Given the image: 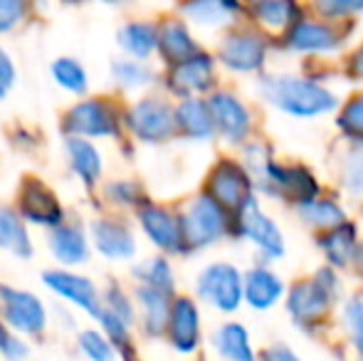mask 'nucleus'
<instances>
[{"instance_id":"f257e3e1","label":"nucleus","mask_w":363,"mask_h":361,"mask_svg":"<svg viewBox=\"0 0 363 361\" xmlns=\"http://www.w3.org/2000/svg\"><path fill=\"white\" fill-rule=\"evenodd\" d=\"M257 91L272 109L294 116V119H314L339 106L336 94L326 84L301 77V74H262L257 82Z\"/></svg>"},{"instance_id":"f03ea898","label":"nucleus","mask_w":363,"mask_h":361,"mask_svg":"<svg viewBox=\"0 0 363 361\" xmlns=\"http://www.w3.org/2000/svg\"><path fill=\"white\" fill-rule=\"evenodd\" d=\"M341 299V282L336 267H321L311 279H301L287 294V312L301 332H314L321 327L329 309Z\"/></svg>"},{"instance_id":"7ed1b4c3","label":"nucleus","mask_w":363,"mask_h":361,"mask_svg":"<svg viewBox=\"0 0 363 361\" xmlns=\"http://www.w3.org/2000/svg\"><path fill=\"white\" fill-rule=\"evenodd\" d=\"M183 228V252H198L216 245L233 228V213L218 203L208 191L198 193L186 211L181 213Z\"/></svg>"},{"instance_id":"20e7f679","label":"nucleus","mask_w":363,"mask_h":361,"mask_svg":"<svg viewBox=\"0 0 363 361\" xmlns=\"http://www.w3.org/2000/svg\"><path fill=\"white\" fill-rule=\"evenodd\" d=\"M230 235L252 243V245L264 255V260H279V257H284V252H287L284 233L279 231L277 223L259 208V203L255 196L250 198L242 208H238V211L233 213Z\"/></svg>"},{"instance_id":"39448f33","label":"nucleus","mask_w":363,"mask_h":361,"mask_svg":"<svg viewBox=\"0 0 363 361\" xmlns=\"http://www.w3.org/2000/svg\"><path fill=\"white\" fill-rule=\"evenodd\" d=\"M257 191H262L269 198H279V201H287L291 206L301 201H309V198L319 196L321 186L316 181V176L311 174L306 166L301 164H277V161H269L264 166L262 174L255 179Z\"/></svg>"},{"instance_id":"423d86ee","label":"nucleus","mask_w":363,"mask_h":361,"mask_svg":"<svg viewBox=\"0 0 363 361\" xmlns=\"http://www.w3.org/2000/svg\"><path fill=\"white\" fill-rule=\"evenodd\" d=\"M196 294L218 312H238L245 302V274L230 262H213L198 274Z\"/></svg>"},{"instance_id":"0eeeda50","label":"nucleus","mask_w":363,"mask_h":361,"mask_svg":"<svg viewBox=\"0 0 363 361\" xmlns=\"http://www.w3.org/2000/svg\"><path fill=\"white\" fill-rule=\"evenodd\" d=\"M267 35L262 30L235 28L220 40L218 60L225 70L238 74H255L267 62Z\"/></svg>"},{"instance_id":"6e6552de","label":"nucleus","mask_w":363,"mask_h":361,"mask_svg":"<svg viewBox=\"0 0 363 361\" xmlns=\"http://www.w3.org/2000/svg\"><path fill=\"white\" fill-rule=\"evenodd\" d=\"M126 129L144 144H163L178 131L176 109L161 96H146L136 101L124 119Z\"/></svg>"},{"instance_id":"1a4fd4ad","label":"nucleus","mask_w":363,"mask_h":361,"mask_svg":"<svg viewBox=\"0 0 363 361\" xmlns=\"http://www.w3.org/2000/svg\"><path fill=\"white\" fill-rule=\"evenodd\" d=\"M346 43V33L336 20H309L301 15L289 33L284 35V48L299 55H331L339 52Z\"/></svg>"},{"instance_id":"9d476101","label":"nucleus","mask_w":363,"mask_h":361,"mask_svg":"<svg viewBox=\"0 0 363 361\" xmlns=\"http://www.w3.org/2000/svg\"><path fill=\"white\" fill-rule=\"evenodd\" d=\"M255 179L247 171V166L233 159H220L213 171L208 174V188L206 191L216 198L218 203H223L230 213H235L238 208H242L250 198L255 196Z\"/></svg>"},{"instance_id":"9b49d317","label":"nucleus","mask_w":363,"mask_h":361,"mask_svg":"<svg viewBox=\"0 0 363 361\" xmlns=\"http://www.w3.org/2000/svg\"><path fill=\"white\" fill-rule=\"evenodd\" d=\"M208 104H211L213 119H216V131L220 139L230 146H242L250 139V134H252V124H255L250 106L238 94L223 89L213 91Z\"/></svg>"},{"instance_id":"f8f14e48","label":"nucleus","mask_w":363,"mask_h":361,"mask_svg":"<svg viewBox=\"0 0 363 361\" xmlns=\"http://www.w3.org/2000/svg\"><path fill=\"white\" fill-rule=\"evenodd\" d=\"M65 131L69 136H116L119 134V114L106 99H84L65 114Z\"/></svg>"},{"instance_id":"ddd939ff","label":"nucleus","mask_w":363,"mask_h":361,"mask_svg":"<svg viewBox=\"0 0 363 361\" xmlns=\"http://www.w3.org/2000/svg\"><path fill=\"white\" fill-rule=\"evenodd\" d=\"M168 67L166 87L178 96H198L216 87V60L203 50Z\"/></svg>"},{"instance_id":"4468645a","label":"nucleus","mask_w":363,"mask_h":361,"mask_svg":"<svg viewBox=\"0 0 363 361\" xmlns=\"http://www.w3.org/2000/svg\"><path fill=\"white\" fill-rule=\"evenodd\" d=\"M0 309H3L5 322L23 334H43L48 327V312H45L43 299L25 289L0 284Z\"/></svg>"},{"instance_id":"2eb2a0df","label":"nucleus","mask_w":363,"mask_h":361,"mask_svg":"<svg viewBox=\"0 0 363 361\" xmlns=\"http://www.w3.org/2000/svg\"><path fill=\"white\" fill-rule=\"evenodd\" d=\"M20 216L35 226L57 228L65 218V211L60 206V198L52 188H48L40 179H25L18 193Z\"/></svg>"},{"instance_id":"dca6fc26","label":"nucleus","mask_w":363,"mask_h":361,"mask_svg":"<svg viewBox=\"0 0 363 361\" xmlns=\"http://www.w3.org/2000/svg\"><path fill=\"white\" fill-rule=\"evenodd\" d=\"M139 223L146 238L163 252H183L181 216L156 203H144L139 208Z\"/></svg>"},{"instance_id":"f3484780","label":"nucleus","mask_w":363,"mask_h":361,"mask_svg":"<svg viewBox=\"0 0 363 361\" xmlns=\"http://www.w3.org/2000/svg\"><path fill=\"white\" fill-rule=\"evenodd\" d=\"M319 248L324 250V257L334 267H354L363 262V240L359 235L356 223L344 221L339 226L329 228L319 235Z\"/></svg>"},{"instance_id":"a211bd4d","label":"nucleus","mask_w":363,"mask_h":361,"mask_svg":"<svg viewBox=\"0 0 363 361\" xmlns=\"http://www.w3.org/2000/svg\"><path fill=\"white\" fill-rule=\"evenodd\" d=\"M43 282L48 284L52 292H57L60 297H65L67 302H72L74 307L84 309L91 317H99L104 302L99 299L94 282L89 277H82V274L67 272V270H48L43 274Z\"/></svg>"},{"instance_id":"6ab92c4d","label":"nucleus","mask_w":363,"mask_h":361,"mask_svg":"<svg viewBox=\"0 0 363 361\" xmlns=\"http://www.w3.org/2000/svg\"><path fill=\"white\" fill-rule=\"evenodd\" d=\"M166 334L171 347L181 354H193L201 347V312L191 297L173 299Z\"/></svg>"},{"instance_id":"aec40b11","label":"nucleus","mask_w":363,"mask_h":361,"mask_svg":"<svg viewBox=\"0 0 363 361\" xmlns=\"http://www.w3.org/2000/svg\"><path fill=\"white\" fill-rule=\"evenodd\" d=\"M284 282L277 272H272L267 265H255L245 272V302L257 312L277 307L284 297Z\"/></svg>"},{"instance_id":"412c9836","label":"nucleus","mask_w":363,"mask_h":361,"mask_svg":"<svg viewBox=\"0 0 363 361\" xmlns=\"http://www.w3.org/2000/svg\"><path fill=\"white\" fill-rule=\"evenodd\" d=\"M94 248L109 260H131L136 255V238L129 226L121 221H94L91 223Z\"/></svg>"},{"instance_id":"4be33fe9","label":"nucleus","mask_w":363,"mask_h":361,"mask_svg":"<svg viewBox=\"0 0 363 361\" xmlns=\"http://www.w3.org/2000/svg\"><path fill=\"white\" fill-rule=\"evenodd\" d=\"M247 13L259 30L274 35H287L289 28L304 15L296 0H247Z\"/></svg>"},{"instance_id":"5701e85b","label":"nucleus","mask_w":363,"mask_h":361,"mask_svg":"<svg viewBox=\"0 0 363 361\" xmlns=\"http://www.w3.org/2000/svg\"><path fill=\"white\" fill-rule=\"evenodd\" d=\"M176 126L191 141H211L218 134L211 104L201 96H183L176 106Z\"/></svg>"},{"instance_id":"b1692460","label":"nucleus","mask_w":363,"mask_h":361,"mask_svg":"<svg viewBox=\"0 0 363 361\" xmlns=\"http://www.w3.org/2000/svg\"><path fill=\"white\" fill-rule=\"evenodd\" d=\"M247 10V0H183L181 15L201 28H225Z\"/></svg>"},{"instance_id":"393cba45","label":"nucleus","mask_w":363,"mask_h":361,"mask_svg":"<svg viewBox=\"0 0 363 361\" xmlns=\"http://www.w3.org/2000/svg\"><path fill=\"white\" fill-rule=\"evenodd\" d=\"M136 302L141 309V327H144L146 337H163L168 329V319H171V297L173 294L163 292L158 287L141 282L136 287Z\"/></svg>"},{"instance_id":"a878e982","label":"nucleus","mask_w":363,"mask_h":361,"mask_svg":"<svg viewBox=\"0 0 363 361\" xmlns=\"http://www.w3.org/2000/svg\"><path fill=\"white\" fill-rule=\"evenodd\" d=\"M158 52L168 65H176L198 52L196 38L191 35V30H188V25L183 20H166L158 28Z\"/></svg>"},{"instance_id":"bb28decb","label":"nucleus","mask_w":363,"mask_h":361,"mask_svg":"<svg viewBox=\"0 0 363 361\" xmlns=\"http://www.w3.org/2000/svg\"><path fill=\"white\" fill-rule=\"evenodd\" d=\"M294 211L306 228H314V231H319V233L329 231V228L346 221V208L341 206L339 201H334V198H324L321 193L309 198V201L296 203Z\"/></svg>"},{"instance_id":"cd10ccee","label":"nucleus","mask_w":363,"mask_h":361,"mask_svg":"<svg viewBox=\"0 0 363 361\" xmlns=\"http://www.w3.org/2000/svg\"><path fill=\"white\" fill-rule=\"evenodd\" d=\"M67 159L72 171L82 179L86 188H94L101 176V154L86 136H69L67 144Z\"/></svg>"},{"instance_id":"c85d7f7f","label":"nucleus","mask_w":363,"mask_h":361,"mask_svg":"<svg viewBox=\"0 0 363 361\" xmlns=\"http://www.w3.org/2000/svg\"><path fill=\"white\" fill-rule=\"evenodd\" d=\"M213 349L218 357L233 359V361H252L255 349L250 342V332L240 322H225L220 324L213 334Z\"/></svg>"},{"instance_id":"c756f323","label":"nucleus","mask_w":363,"mask_h":361,"mask_svg":"<svg viewBox=\"0 0 363 361\" xmlns=\"http://www.w3.org/2000/svg\"><path fill=\"white\" fill-rule=\"evenodd\" d=\"M50 250L62 265H82L89 257L84 231L79 226H65V223H60L50 235Z\"/></svg>"},{"instance_id":"7c9ffc66","label":"nucleus","mask_w":363,"mask_h":361,"mask_svg":"<svg viewBox=\"0 0 363 361\" xmlns=\"http://www.w3.org/2000/svg\"><path fill=\"white\" fill-rule=\"evenodd\" d=\"M0 248L23 260L33 255V243H30L23 216L5 206H0Z\"/></svg>"},{"instance_id":"2f4dec72","label":"nucleus","mask_w":363,"mask_h":361,"mask_svg":"<svg viewBox=\"0 0 363 361\" xmlns=\"http://www.w3.org/2000/svg\"><path fill=\"white\" fill-rule=\"evenodd\" d=\"M119 45L131 57L146 60L158 50V28L153 23H126L119 30Z\"/></svg>"},{"instance_id":"473e14b6","label":"nucleus","mask_w":363,"mask_h":361,"mask_svg":"<svg viewBox=\"0 0 363 361\" xmlns=\"http://www.w3.org/2000/svg\"><path fill=\"white\" fill-rule=\"evenodd\" d=\"M339 183L351 201L363 203V146L361 144H354L341 156Z\"/></svg>"},{"instance_id":"72a5a7b5","label":"nucleus","mask_w":363,"mask_h":361,"mask_svg":"<svg viewBox=\"0 0 363 361\" xmlns=\"http://www.w3.org/2000/svg\"><path fill=\"white\" fill-rule=\"evenodd\" d=\"M111 77H114V82L119 84L121 89L134 91V89H144L148 84H153L156 74H153V70L148 67V65L131 57V60H116V62L111 65Z\"/></svg>"},{"instance_id":"f704fd0d","label":"nucleus","mask_w":363,"mask_h":361,"mask_svg":"<svg viewBox=\"0 0 363 361\" xmlns=\"http://www.w3.org/2000/svg\"><path fill=\"white\" fill-rule=\"evenodd\" d=\"M101 322V329H104V334L109 337V342L114 344L116 354H121V357H134V344H131V324L126 322L124 317H119V314L114 312V309H109L104 304L99 312V317H96Z\"/></svg>"},{"instance_id":"c9c22d12","label":"nucleus","mask_w":363,"mask_h":361,"mask_svg":"<svg viewBox=\"0 0 363 361\" xmlns=\"http://www.w3.org/2000/svg\"><path fill=\"white\" fill-rule=\"evenodd\" d=\"M134 277L168 294L176 292V274H173V267L166 257H151V260L141 262L139 267H134Z\"/></svg>"},{"instance_id":"e433bc0d","label":"nucleus","mask_w":363,"mask_h":361,"mask_svg":"<svg viewBox=\"0 0 363 361\" xmlns=\"http://www.w3.org/2000/svg\"><path fill=\"white\" fill-rule=\"evenodd\" d=\"M52 72V79L60 84L65 91H72V94H84L89 89V79H86V72L77 60L72 57H60L52 62L50 67Z\"/></svg>"},{"instance_id":"4c0bfd02","label":"nucleus","mask_w":363,"mask_h":361,"mask_svg":"<svg viewBox=\"0 0 363 361\" xmlns=\"http://www.w3.org/2000/svg\"><path fill=\"white\" fill-rule=\"evenodd\" d=\"M336 126L346 136V141L363 146V94H356L341 106L336 114Z\"/></svg>"},{"instance_id":"58836bf2","label":"nucleus","mask_w":363,"mask_h":361,"mask_svg":"<svg viewBox=\"0 0 363 361\" xmlns=\"http://www.w3.org/2000/svg\"><path fill=\"white\" fill-rule=\"evenodd\" d=\"M344 329L349 334V344L363 359V297H354L344 304Z\"/></svg>"},{"instance_id":"ea45409f","label":"nucleus","mask_w":363,"mask_h":361,"mask_svg":"<svg viewBox=\"0 0 363 361\" xmlns=\"http://www.w3.org/2000/svg\"><path fill=\"white\" fill-rule=\"evenodd\" d=\"M314 13L326 20H346L363 15V0H314Z\"/></svg>"},{"instance_id":"a19ab883","label":"nucleus","mask_w":363,"mask_h":361,"mask_svg":"<svg viewBox=\"0 0 363 361\" xmlns=\"http://www.w3.org/2000/svg\"><path fill=\"white\" fill-rule=\"evenodd\" d=\"M106 198L116 206H129V208H141L146 201L144 188L136 181H114L106 186Z\"/></svg>"},{"instance_id":"79ce46f5","label":"nucleus","mask_w":363,"mask_h":361,"mask_svg":"<svg viewBox=\"0 0 363 361\" xmlns=\"http://www.w3.org/2000/svg\"><path fill=\"white\" fill-rule=\"evenodd\" d=\"M79 349L84 357H89L94 361H109L116 357V349H114V344L109 342V337L94 332V329H86V332L79 334Z\"/></svg>"},{"instance_id":"37998d69","label":"nucleus","mask_w":363,"mask_h":361,"mask_svg":"<svg viewBox=\"0 0 363 361\" xmlns=\"http://www.w3.org/2000/svg\"><path fill=\"white\" fill-rule=\"evenodd\" d=\"M104 304L109 309H114L119 317H124L126 322L134 327V322H136V312H134V302H131L129 297H126V292L121 287H116V284H111L109 289H106V294H104Z\"/></svg>"},{"instance_id":"c03bdc74","label":"nucleus","mask_w":363,"mask_h":361,"mask_svg":"<svg viewBox=\"0 0 363 361\" xmlns=\"http://www.w3.org/2000/svg\"><path fill=\"white\" fill-rule=\"evenodd\" d=\"M28 15V0H0V33H10Z\"/></svg>"},{"instance_id":"a18cd8bd","label":"nucleus","mask_w":363,"mask_h":361,"mask_svg":"<svg viewBox=\"0 0 363 361\" xmlns=\"http://www.w3.org/2000/svg\"><path fill=\"white\" fill-rule=\"evenodd\" d=\"M10 324L8 322H0V354L8 359H23L30 354V349L25 347L23 342H20L18 337H15L13 332H10Z\"/></svg>"},{"instance_id":"49530a36","label":"nucleus","mask_w":363,"mask_h":361,"mask_svg":"<svg viewBox=\"0 0 363 361\" xmlns=\"http://www.w3.org/2000/svg\"><path fill=\"white\" fill-rule=\"evenodd\" d=\"M15 79H18V72H15L13 60H10V55L0 48V99L15 87Z\"/></svg>"},{"instance_id":"de8ad7c7","label":"nucleus","mask_w":363,"mask_h":361,"mask_svg":"<svg viewBox=\"0 0 363 361\" xmlns=\"http://www.w3.org/2000/svg\"><path fill=\"white\" fill-rule=\"evenodd\" d=\"M262 357H264V359H272V361H282V359L294 361V359H296V354L291 352L287 344H272L269 349H264Z\"/></svg>"},{"instance_id":"09e8293b","label":"nucleus","mask_w":363,"mask_h":361,"mask_svg":"<svg viewBox=\"0 0 363 361\" xmlns=\"http://www.w3.org/2000/svg\"><path fill=\"white\" fill-rule=\"evenodd\" d=\"M349 72H351V77L363 79V45H361L359 50H354V55H351V60H349Z\"/></svg>"},{"instance_id":"8fccbe9b","label":"nucleus","mask_w":363,"mask_h":361,"mask_svg":"<svg viewBox=\"0 0 363 361\" xmlns=\"http://www.w3.org/2000/svg\"><path fill=\"white\" fill-rule=\"evenodd\" d=\"M69 3H79V0H69Z\"/></svg>"}]
</instances>
